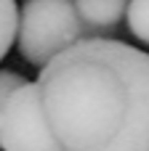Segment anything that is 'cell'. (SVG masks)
<instances>
[{
  "mask_svg": "<svg viewBox=\"0 0 149 151\" xmlns=\"http://www.w3.org/2000/svg\"><path fill=\"white\" fill-rule=\"evenodd\" d=\"M35 82L64 151H149V53L88 37L51 58Z\"/></svg>",
  "mask_w": 149,
  "mask_h": 151,
  "instance_id": "cell-1",
  "label": "cell"
},
{
  "mask_svg": "<svg viewBox=\"0 0 149 151\" xmlns=\"http://www.w3.org/2000/svg\"><path fill=\"white\" fill-rule=\"evenodd\" d=\"M96 37L80 19L75 0H24L19 11L16 48L21 58L43 69L61 50Z\"/></svg>",
  "mask_w": 149,
  "mask_h": 151,
  "instance_id": "cell-2",
  "label": "cell"
},
{
  "mask_svg": "<svg viewBox=\"0 0 149 151\" xmlns=\"http://www.w3.org/2000/svg\"><path fill=\"white\" fill-rule=\"evenodd\" d=\"M0 149L3 151H64L51 133L37 82L19 85L0 109Z\"/></svg>",
  "mask_w": 149,
  "mask_h": 151,
  "instance_id": "cell-3",
  "label": "cell"
},
{
  "mask_svg": "<svg viewBox=\"0 0 149 151\" xmlns=\"http://www.w3.org/2000/svg\"><path fill=\"white\" fill-rule=\"evenodd\" d=\"M80 19L96 37H109L128 13L131 0H75Z\"/></svg>",
  "mask_w": 149,
  "mask_h": 151,
  "instance_id": "cell-4",
  "label": "cell"
},
{
  "mask_svg": "<svg viewBox=\"0 0 149 151\" xmlns=\"http://www.w3.org/2000/svg\"><path fill=\"white\" fill-rule=\"evenodd\" d=\"M16 29H19V8H16V0H0V61L13 48Z\"/></svg>",
  "mask_w": 149,
  "mask_h": 151,
  "instance_id": "cell-5",
  "label": "cell"
},
{
  "mask_svg": "<svg viewBox=\"0 0 149 151\" xmlns=\"http://www.w3.org/2000/svg\"><path fill=\"white\" fill-rule=\"evenodd\" d=\"M125 19H128L131 35H133L139 42L149 45V0H131Z\"/></svg>",
  "mask_w": 149,
  "mask_h": 151,
  "instance_id": "cell-6",
  "label": "cell"
},
{
  "mask_svg": "<svg viewBox=\"0 0 149 151\" xmlns=\"http://www.w3.org/2000/svg\"><path fill=\"white\" fill-rule=\"evenodd\" d=\"M27 80L19 74V72H11V69H0V109H3V104H5V98L19 88V85H24Z\"/></svg>",
  "mask_w": 149,
  "mask_h": 151,
  "instance_id": "cell-7",
  "label": "cell"
}]
</instances>
